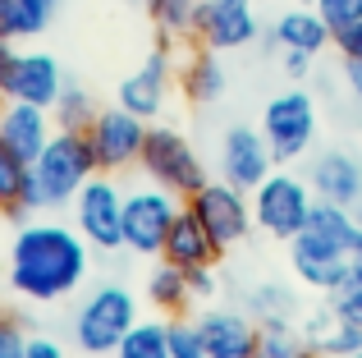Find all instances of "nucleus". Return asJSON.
I'll return each mask as SVG.
<instances>
[{
  "label": "nucleus",
  "mask_w": 362,
  "mask_h": 358,
  "mask_svg": "<svg viewBox=\"0 0 362 358\" xmlns=\"http://www.w3.org/2000/svg\"><path fill=\"white\" fill-rule=\"evenodd\" d=\"M23 358H64V345L55 335H28Z\"/></svg>",
  "instance_id": "obj_35"
},
{
  "label": "nucleus",
  "mask_w": 362,
  "mask_h": 358,
  "mask_svg": "<svg viewBox=\"0 0 362 358\" xmlns=\"http://www.w3.org/2000/svg\"><path fill=\"white\" fill-rule=\"evenodd\" d=\"M262 134H266V143H271L280 166L308 156L312 138H317V101L303 88H289L280 97H271L262 110Z\"/></svg>",
  "instance_id": "obj_9"
},
{
  "label": "nucleus",
  "mask_w": 362,
  "mask_h": 358,
  "mask_svg": "<svg viewBox=\"0 0 362 358\" xmlns=\"http://www.w3.org/2000/svg\"><path fill=\"white\" fill-rule=\"evenodd\" d=\"M179 212H184V197L151 179L142 188H129L124 193V248L138 258H160Z\"/></svg>",
  "instance_id": "obj_6"
},
{
  "label": "nucleus",
  "mask_w": 362,
  "mask_h": 358,
  "mask_svg": "<svg viewBox=\"0 0 362 358\" xmlns=\"http://www.w3.org/2000/svg\"><path fill=\"white\" fill-rule=\"evenodd\" d=\"M28 331L18 326V317H0V358H23Z\"/></svg>",
  "instance_id": "obj_34"
},
{
  "label": "nucleus",
  "mask_w": 362,
  "mask_h": 358,
  "mask_svg": "<svg viewBox=\"0 0 362 358\" xmlns=\"http://www.w3.org/2000/svg\"><path fill=\"white\" fill-rule=\"evenodd\" d=\"M298 5H312V0H298Z\"/></svg>",
  "instance_id": "obj_43"
},
{
  "label": "nucleus",
  "mask_w": 362,
  "mask_h": 358,
  "mask_svg": "<svg viewBox=\"0 0 362 358\" xmlns=\"http://www.w3.org/2000/svg\"><path fill=\"white\" fill-rule=\"evenodd\" d=\"M362 234L354 207L339 202H321L312 207L308 225L289 239V262L293 276L303 280L317 294H335V289L349 285V253H354V239Z\"/></svg>",
  "instance_id": "obj_2"
},
{
  "label": "nucleus",
  "mask_w": 362,
  "mask_h": 358,
  "mask_svg": "<svg viewBox=\"0 0 362 358\" xmlns=\"http://www.w3.org/2000/svg\"><path fill=\"white\" fill-rule=\"evenodd\" d=\"M312 358H326V354H312Z\"/></svg>",
  "instance_id": "obj_44"
},
{
  "label": "nucleus",
  "mask_w": 362,
  "mask_h": 358,
  "mask_svg": "<svg viewBox=\"0 0 362 358\" xmlns=\"http://www.w3.org/2000/svg\"><path fill=\"white\" fill-rule=\"evenodd\" d=\"M197 5H202V0H147V14H151V23H156V33L175 42V37L193 33Z\"/></svg>",
  "instance_id": "obj_30"
},
{
  "label": "nucleus",
  "mask_w": 362,
  "mask_h": 358,
  "mask_svg": "<svg viewBox=\"0 0 362 358\" xmlns=\"http://www.w3.org/2000/svg\"><path fill=\"white\" fill-rule=\"evenodd\" d=\"M9 60H14V42L0 37V101H5V74H9Z\"/></svg>",
  "instance_id": "obj_41"
},
{
  "label": "nucleus",
  "mask_w": 362,
  "mask_h": 358,
  "mask_svg": "<svg viewBox=\"0 0 362 358\" xmlns=\"http://www.w3.org/2000/svg\"><path fill=\"white\" fill-rule=\"evenodd\" d=\"M97 152L88 143V129H55L42 156L33 161V212H60L74 207L78 188L97 175Z\"/></svg>",
  "instance_id": "obj_3"
},
{
  "label": "nucleus",
  "mask_w": 362,
  "mask_h": 358,
  "mask_svg": "<svg viewBox=\"0 0 362 358\" xmlns=\"http://www.w3.org/2000/svg\"><path fill=\"white\" fill-rule=\"evenodd\" d=\"M138 171L147 175L151 184L170 188V193H179V197H193L197 188L206 184L202 156H197L193 143L170 125H147V143H142Z\"/></svg>",
  "instance_id": "obj_5"
},
{
  "label": "nucleus",
  "mask_w": 362,
  "mask_h": 358,
  "mask_svg": "<svg viewBox=\"0 0 362 358\" xmlns=\"http://www.w3.org/2000/svg\"><path fill=\"white\" fill-rule=\"evenodd\" d=\"M147 299L160 308V313H184V308L193 304V289H188L184 267H175V262L160 258L156 271L147 276Z\"/></svg>",
  "instance_id": "obj_27"
},
{
  "label": "nucleus",
  "mask_w": 362,
  "mask_h": 358,
  "mask_svg": "<svg viewBox=\"0 0 362 358\" xmlns=\"http://www.w3.org/2000/svg\"><path fill=\"white\" fill-rule=\"evenodd\" d=\"M170 358H211L202 331H197V322H184V317L170 322Z\"/></svg>",
  "instance_id": "obj_31"
},
{
  "label": "nucleus",
  "mask_w": 362,
  "mask_h": 358,
  "mask_svg": "<svg viewBox=\"0 0 362 358\" xmlns=\"http://www.w3.org/2000/svg\"><path fill=\"white\" fill-rule=\"evenodd\" d=\"M165 97H170V37H160L156 51H151L147 60H142L138 69L119 83L115 101H119L124 110H133V115H142L151 125V120L165 110Z\"/></svg>",
  "instance_id": "obj_14"
},
{
  "label": "nucleus",
  "mask_w": 362,
  "mask_h": 358,
  "mask_svg": "<svg viewBox=\"0 0 362 358\" xmlns=\"http://www.w3.org/2000/svg\"><path fill=\"white\" fill-rule=\"evenodd\" d=\"M184 276H188V289H193V299H211V294H216V276H211V267H188Z\"/></svg>",
  "instance_id": "obj_37"
},
{
  "label": "nucleus",
  "mask_w": 362,
  "mask_h": 358,
  "mask_svg": "<svg viewBox=\"0 0 362 358\" xmlns=\"http://www.w3.org/2000/svg\"><path fill=\"white\" fill-rule=\"evenodd\" d=\"M308 184L321 202H339V207H358L362 202V161L344 147H330V152L312 156Z\"/></svg>",
  "instance_id": "obj_17"
},
{
  "label": "nucleus",
  "mask_w": 362,
  "mask_h": 358,
  "mask_svg": "<svg viewBox=\"0 0 362 358\" xmlns=\"http://www.w3.org/2000/svg\"><path fill=\"white\" fill-rule=\"evenodd\" d=\"M193 37L206 51H243L257 42V9L252 0H202L193 18Z\"/></svg>",
  "instance_id": "obj_12"
},
{
  "label": "nucleus",
  "mask_w": 362,
  "mask_h": 358,
  "mask_svg": "<svg viewBox=\"0 0 362 358\" xmlns=\"http://www.w3.org/2000/svg\"><path fill=\"white\" fill-rule=\"evenodd\" d=\"M312 9L326 18L330 33H344V28H354L362 18V0H312Z\"/></svg>",
  "instance_id": "obj_32"
},
{
  "label": "nucleus",
  "mask_w": 362,
  "mask_h": 358,
  "mask_svg": "<svg viewBox=\"0 0 362 358\" xmlns=\"http://www.w3.org/2000/svg\"><path fill=\"white\" fill-rule=\"evenodd\" d=\"M55 134V115L33 101H0V143L14 156H23L28 166L42 156V147Z\"/></svg>",
  "instance_id": "obj_16"
},
{
  "label": "nucleus",
  "mask_w": 362,
  "mask_h": 358,
  "mask_svg": "<svg viewBox=\"0 0 362 358\" xmlns=\"http://www.w3.org/2000/svg\"><path fill=\"white\" fill-rule=\"evenodd\" d=\"M280 60H284V74H289V79H303V74L312 69V60H317V55H303V51H280Z\"/></svg>",
  "instance_id": "obj_38"
},
{
  "label": "nucleus",
  "mask_w": 362,
  "mask_h": 358,
  "mask_svg": "<svg viewBox=\"0 0 362 358\" xmlns=\"http://www.w3.org/2000/svg\"><path fill=\"white\" fill-rule=\"evenodd\" d=\"M0 216L23 225L33 216V166L0 143Z\"/></svg>",
  "instance_id": "obj_22"
},
{
  "label": "nucleus",
  "mask_w": 362,
  "mask_h": 358,
  "mask_svg": "<svg viewBox=\"0 0 362 358\" xmlns=\"http://www.w3.org/2000/svg\"><path fill=\"white\" fill-rule=\"evenodd\" d=\"M308 335H312V350L326 354V358H354L362 350V326H349V322H339V317H330V313L312 317Z\"/></svg>",
  "instance_id": "obj_25"
},
{
  "label": "nucleus",
  "mask_w": 362,
  "mask_h": 358,
  "mask_svg": "<svg viewBox=\"0 0 362 358\" xmlns=\"http://www.w3.org/2000/svg\"><path fill=\"white\" fill-rule=\"evenodd\" d=\"M344 83H349V92L362 101V60H344Z\"/></svg>",
  "instance_id": "obj_39"
},
{
  "label": "nucleus",
  "mask_w": 362,
  "mask_h": 358,
  "mask_svg": "<svg viewBox=\"0 0 362 358\" xmlns=\"http://www.w3.org/2000/svg\"><path fill=\"white\" fill-rule=\"evenodd\" d=\"M312 335L298 322H271L257 326V358H312Z\"/></svg>",
  "instance_id": "obj_26"
},
{
  "label": "nucleus",
  "mask_w": 362,
  "mask_h": 358,
  "mask_svg": "<svg viewBox=\"0 0 362 358\" xmlns=\"http://www.w3.org/2000/svg\"><path fill=\"white\" fill-rule=\"evenodd\" d=\"M330 42H335V33L326 28V18H321L312 5H298V0H293V9H284V14L271 23V33H266V46H271V51L321 55Z\"/></svg>",
  "instance_id": "obj_18"
},
{
  "label": "nucleus",
  "mask_w": 362,
  "mask_h": 358,
  "mask_svg": "<svg viewBox=\"0 0 362 358\" xmlns=\"http://www.w3.org/2000/svg\"><path fill=\"white\" fill-rule=\"evenodd\" d=\"M97 101H92V92L83 88L78 79H64V88H60V97H55V106H51V115H55V129H88L92 120H97Z\"/></svg>",
  "instance_id": "obj_28"
},
{
  "label": "nucleus",
  "mask_w": 362,
  "mask_h": 358,
  "mask_svg": "<svg viewBox=\"0 0 362 358\" xmlns=\"http://www.w3.org/2000/svg\"><path fill=\"white\" fill-rule=\"evenodd\" d=\"M92 243L78 225L60 221H23L9 243V289L28 304H60L88 280Z\"/></svg>",
  "instance_id": "obj_1"
},
{
  "label": "nucleus",
  "mask_w": 362,
  "mask_h": 358,
  "mask_svg": "<svg viewBox=\"0 0 362 358\" xmlns=\"http://www.w3.org/2000/svg\"><path fill=\"white\" fill-rule=\"evenodd\" d=\"M142 5H147V0H142Z\"/></svg>",
  "instance_id": "obj_46"
},
{
  "label": "nucleus",
  "mask_w": 362,
  "mask_h": 358,
  "mask_svg": "<svg viewBox=\"0 0 362 358\" xmlns=\"http://www.w3.org/2000/svg\"><path fill=\"white\" fill-rule=\"evenodd\" d=\"M74 225L101 253L124 248V188L106 171H97L74 197Z\"/></svg>",
  "instance_id": "obj_10"
},
{
  "label": "nucleus",
  "mask_w": 362,
  "mask_h": 358,
  "mask_svg": "<svg viewBox=\"0 0 362 358\" xmlns=\"http://www.w3.org/2000/svg\"><path fill=\"white\" fill-rule=\"evenodd\" d=\"M160 258L184 267V271L188 267H216V258H221L216 239L202 230V221L188 212V202H184V212L175 216V225H170V239H165V248H160Z\"/></svg>",
  "instance_id": "obj_20"
},
{
  "label": "nucleus",
  "mask_w": 362,
  "mask_h": 358,
  "mask_svg": "<svg viewBox=\"0 0 362 358\" xmlns=\"http://www.w3.org/2000/svg\"><path fill=\"white\" fill-rule=\"evenodd\" d=\"M317 193H312L308 179L289 175V171H271L262 184L252 188V221L262 234L271 239H293V234L308 225Z\"/></svg>",
  "instance_id": "obj_7"
},
{
  "label": "nucleus",
  "mask_w": 362,
  "mask_h": 358,
  "mask_svg": "<svg viewBox=\"0 0 362 358\" xmlns=\"http://www.w3.org/2000/svg\"><path fill=\"white\" fill-rule=\"evenodd\" d=\"M303 304L298 294H293V285H284V280H262V285L247 294V317H252L257 326H271V322H298Z\"/></svg>",
  "instance_id": "obj_24"
},
{
  "label": "nucleus",
  "mask_w": 362,
  "mask_h": 358,
  "mask_svg": "<svg viewBox=\"0 0 362 358\" xmlns=\"http://www.w3.org/2000/svg\"><path fill=\"white\" fill-rule=\"evenodd\" d=\"M179 83H184V97L193 101V106H211V101H221L225 69H221V60H216V51H206V46H202V51L188 55Z\"/></svg>",
  "instance_id": "obj_23"
},
{
  "label": "nucleus",
  "mask_w": 362,
  "mask_h": 358,
  "mask_svg": "<svg viewBox=\"0 0 362 358\" xmlns=\"http://www.w3.org/2000/svg\"><path fill=\"white\" fill-rule=\"evenodd\" d=\"M88 143H92L97 166L106 175L129 171V166H138L142 143H147V120L133 115V110H124L119 101H115V106H101L97 120L88 125Z\"/></svg>",
  "instance_id": "obj_11"
},
{
  "label": "nucleus",
  "mask_w": 362,
  "mask_h": 358,
  "mask_svg": "<svg viewBox=\"0 0 362 358\" xmlns=\"http://www.w3.org/2000/svg\"><path fill=\"white\" fill-rule=\"evenodd\" d=\"M275 166L280 161H275V152H271V143H266L262 129L234 125L230 134L221 138V179H230V184L243 188V193H252Z\"/></svg>",
  "instance_id": "obj_13"
},
{
  "label": "nucleus",
  "mask_w": 362,
  "mask_h": 358,
  "mask_svg": "<svg viewBox=\"0 0 362 358\" xmlns=\"http://www.w3.org/2000/svg\"><path fill=\"white\" fill-rule=\"evenodd\" d=\"M138 326V304L124 285H101L74 313V345L83 354H115L119 340Z\"/></svg>",
  "instance_id": "obj_4"
},
{
  "label": "nucleus",
  "mask_w": 362,
  "mask_h": 358,
  "mask_svg": "<svg viewBox=\"0 0 362 358\" xmlns=\"http://www.w3.org/2000/svg\"><path fill=\"white\" fill-rule=\"evenodd\" d=\"M349 285H362V234L354 239V253H349Z\"/></svg>",
  "instance_id": "obj_40"
},
{
  "label": "nucleus",
  "mask_w": 362,
  "mask_h": 358,
  "mask_svg": "<svg viewBox=\"0 0 362 358\" xmlns=\"http://www.w3.org/2000/svg\"><path fill=\"white\" fill-rule=\"evenodd\" d=\"M326 299H330L326 304L330 317H339V322H349V326H362V285H344Z\"/></svg>",
  "instance_id": "obj_33"
},
{
  "label": "nucleus",
  "mask_w": 362,
  "mask_h": 358,
  "mask_svg": "<svg viewBox=\"0 0 362 358\" xmlns=\"http://www.w3.org/2000/svg\"><path fill=\"white\" fill-rule=\"evenodd\" d=\"M197 331H202L211 358H257V322L247 313H202L197 317Z\"/></svg>",
  "instance_id": "obj_19"
},
{
  "label": "nucleus",
  "mask_w": 362,
  "mask_h": 358,
  "mask_svg": "<svg viewBox=\"0 0 362 358\" xmlns=\"http://www.w3.org/2000/svg\"><path fill=\"white\" fill-rule=\"evenodd\" d=\"M354 216H358V225H362V202H358V207H354Z\"/></svg>",
  "instance_id": "obj_42"
},
{
  "label": "nucleus",
  "mask_w": 362,
  "mask_h": 358,
  "mask_svg": "<svg viewBox=\"0 0 362 358\" xmlns=\"http://www.w3.org/2000/svg\"><path fill=\"white\" fill-rule=\"evenodd\" d=\"M335 51L344 55V60H362V18L354 28H344V33H335Z\"/></svg>",
  "instance_id": "obj_36"
},
{
  "label": "nucleus",
  "mask_w": 362,
  "mask_h": 358,
  "mask_svg": "<svg viewBox=\"0 0 362 358\" xmlns=\"http://www.w3.org/2000/svg\"><path fill=\"white\" fill-rule=\"evenodd\" d=\"M188 212L202 221V230L216 239V248H234V243L247 239L252 230V193L234 188L230 179H206L193 197H184Z\"/></svg>",
  "instance_id": "obj_8"
},
{
  "label": "nucleus",
  "mask_w": 362,
  "mask_h": 358,
  "mask_svg": "<svg viewBox=\"0 0 362 358\" xmlns=\"http://www.w3.org/2000/svg\"><path fill=\"white\" fill-rule=\"evenodd\" d=\"M354 358H362V350H358V354H354Z\"/></svg>",
  "instance_id": "obj_45"
},
{
  "label": "nucleus",
  "mask_w": 362,
  "mask_h": 358,
  "mask_svg": "<svg viewBox=\"0 0 362 358\" xmlns=\"http://www.w3.org/2000/svg\"><path fill=\"white\" fill-rule=\"evenodd\" d=\"M64 88V69L55 55L46 51H14L9 60V74H5V101H33V106H55Z\"/></svg>",
  "instance_id": "obj_15"
},
{
  "label": "nucleus",
  "mask_w": 362,
  "mask_h": 358,
  "mask_svg": "<svg viewBox=\"0 0 362 358\" xmlns=\"http://www.w3.org/2000/svg\"><path fill=\"white\" fill-rule=\"evenodd\" d=\"M60 14V0H0V37L5 42H33Z\"/></svg>",
  "instance_id": "obj_21"
},
{
  "label": "nucleus",
  "mask_w": 362,
  "mask_h": 358,
  "mask_svg": "<svg viewBox=\"0 0 362 358\" xmlns=\"http://www.w3.org/2000/svg\"><path fill=\"white\" fill-rule=\"evenodd\" d=\"M115 358H170V322H138L119 340Z\"/></svg>",
  "instance_id": "obj_29"
}]
</instances>
